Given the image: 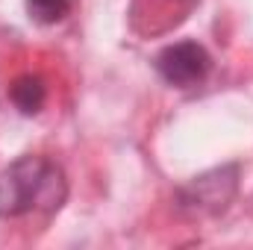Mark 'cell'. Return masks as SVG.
Instances as JSON below:
<instances>
[{
  "instance_id": "6da1fadb",
  "label": "cell",
  "mask_w": 253,
  "mask_h": 250,
  "mask_svg": "<svg viewBox=\"0 0 253 250\" xmlns=\"http://www.w3.org/2000/svg\"><path fill=\"white\" fill-rule=\"evenodd\" d=\"M68 183L62 168L44 156H21L0 171V218H18L33 209L56 212Z\"/></svg>"
},
{
  "instance_id": "7a4b0ae2",
  "label": "cell",
  "mask_w": 253,
  "mask_h": 250,
  "mask_svg": "<svg viewBox=\"0 0 253 250\" xmlns=\"http://www.w3.org/2000/svg\"><path fill=\"white\" fill-rule=\"evenodd\" d=\"M156 68H159L165 83L189 88V85H197L209 74L212 59L197 42H177V44H168L156 56Z\"/></svg>"
},
{
  "instance_id": "3957f363",
  "label": "cell",
  "mask_w": 253,
  "mask_h": 250,
  "mask_svg": "<svg viewBox=\"0 0 253 250\" xmlns=\"http://www.w3.org/2000/svg\"><path fill=\"white\" fill-rule=\"evenodd\" d=\"M233 191H236V168H224V171H215V174H206V177L194 180L189 188L191 197H186V203H194L200 212L206 206L212 212H218V209L227 206Z\"/></svg>"
},
{
  "instance_id": "277c9868",
  "label": "cell",
  "mask_w": 253,
  "mask_h": 250,
  "mask_svg": "<svg viewBox=\"0 0 253 250\" xmlns=\"http://www.w3.org/2000/svg\"><path fill=\"white\" fill-rule=\"evenodd\" d=\"M9 97L24 115H36L47 100V85H44V80L39 74H24V77H18L12 83Z\"/></svg>"
},
{
  "instance_id": "5b68a950",
  "label": "cell",
  "mask_w": 253,
  "mask_h": 250,
  "mask_svg": "<svg viewBox=\"0 0 253 250\" xmlns=\"http://www.w3.org/2000/svg\"><path fill=\"white\" fill-rule=\"evenodd\" d=\"M27 12L39 24H59L71 12V0H27Z\"/></svg>"
}]
</instances>
